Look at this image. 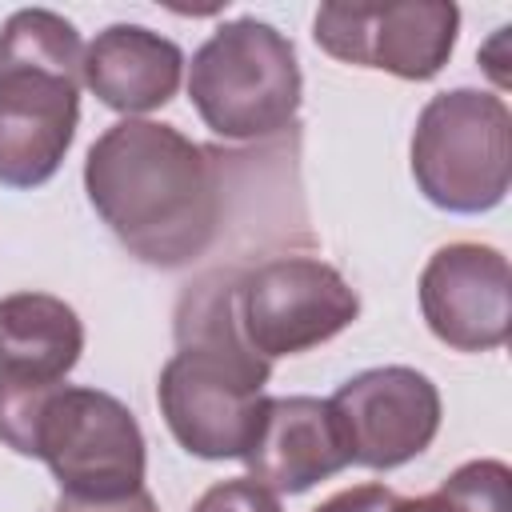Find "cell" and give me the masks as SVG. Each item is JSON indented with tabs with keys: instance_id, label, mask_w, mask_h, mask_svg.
Wrapping results in <instances>:
<instances>
[{
	"instance_id": "cell-9",
	"label": "cell",
	"mask_w": 512,
	"mask_h": 512,
	"mask_svg": "<svg viewBox=\"0 0 512 512\" xmlns=\"http://www.w3.org/2000/svg\"><path fill=\"white\" fill-rule=\"evenodd\" d=\"M328 404L344 428L348 456L360 468H400L440 432V392L408 364L356 372L328 396Z\"/></svg>"
},
{
	"instance_id": "cell-6",
	"label": "cell",
	"mask_w": 512,
	"mask_h": 512,
	"mask_svg": "<svg viewBox=\"0 0 512 512\" xmlns=\"http://www.w3.org/2000/svg\"><path fill=\"white\" fill-rule=\"evenodd\" d=\"M32 456L48 464L60 496L120 500L144 488V432L128 404L88 384H56L32 428Z\"/></svg>"
},
{
	"instance_id": "cell-14",
	"label": "cell",
	"mask_w": 512,
	"mask_h": 512,
	"mask_svg": "<svg viewBox=\"0 0 512 512\" xmlns=\"http://www.w3.org/2000/svg\"><path fill=\"white\" fill-rule=\"evenodd\" d=\"M512 472L504 460H468L436 492L400 496L392 512H512Z\"/></svg>"
},
{
	"instance_id": "cell-5",
	"label": "cell",
	"mask_w": 512,
	"mask_h": 512,
	"mask_svg": "<svg viewBox=\"0 0 512 512\" xmlns=\"http://www.w3.org/2000/svg\"><path fill=\"white\" fill-rule=\"evenodd\" d=\"M412 180L428 204L456 216L504 204L512 180V112L504 96L480 88L432 96L412 128Z\"/></svg>"
},
{
	"instance_id": "cell-12",
	"label": "cell",
	"mask_w": 512,
	"mask_h": 512,
	"mask_svg": "<svg viewBox=\"0 0 512 512\" xmlns=\"http://www.w3.org/2000/svg\"><path fill=\"white\" fill-rule=\"evenodd\" d=\"M184 76V52L176 40L144 24H108L84 48V88L128 120L136 112L164 108Z\"/></svg>"
},
{
	"instance_id": "cell-15",
	"label": "cell",
	"mask_w": 512,
	"mask_h": 512,
	"mask_svg": "<svg viewBox=\"0 0 512 512\" xmlns=\"http://www.w3.org/2000/svg\"><path fill=\"white\" fill-rule=\"evenodd\" d=\"M192 512H284L276 492H268L264 484H256L252 476H236V480H220L212 484Z\"/></svg>"
},
{
	"instance_id": "cell-2",
	"label": "cell",
	"mask_w": 512,
	"mask_h": 512,
	"mask_svg": "<svg viewBox=\"0 0 512 512\" xmlns=\"http://www.w3.org/2000/svg\"><path fill=\"white\" fill-rule=\"evenodd\" d=\"M272 364L232 320V276L196 280L176 308V352L160 368L156 404L172 440L200 460H240L264 416Z\"/></svg>"
},
{
	"instance_id": "cell-3",
	"label": "cell",
	"mask_w": 512,
	"mask_h": 512,
	"mask_svg": "<svg viewBox=\"0 0 512 512\" xmlns=\"http://www.w3.org/2000/svg\"><path fill=\"white\" fill-rule=\"evenodd\" d=\"M84 40L52 8H20L0 28V184H48L80 124Z\"/></svg>"
},
{
	"instance_id": "cell-1",
	"label": "cell",
	"mask_w": 512,
	"mask_h": 512,
	"mask_svg": "<svg viewBox=\"0 0 512 512\" xmlns=\"http://www.w3.org/2000/svg\"><path fill=\"white\" fill-rule=\"evenodd\" d=\"M84 192L128 256L152 268L200 260L224 216L216 156L156 120L104 128L84 156Z\"/></svg>"
},
{
	"instance_id": "cell-13",
	"label": "cell",
	"mask_w": 512,
	"mask_h": 512,
	"mask_svg": "<svg viewBox=\"0 0 512 512\" xmlns=\"http://www.w3.org/2000/svg\"><path fill=\"white\" fill-rule=\"evenodd\" d=\"M84 352V324L72 304L48 292L0 296V372L64 380Z\"/></svg>"
},
{
	"instance_id": "cell-16",
	"label": "cell",
	"mask_w": 512,
	"mask_h": 512,
	"mask_svg": "<svg viewBox=\"0 0 512 512\" xmlns=\"http://www.w3.org/2000/svg\"><path fill=\"white\" fill-rule=\"evenodd\" d=\"M396 500L400 496L392 488H384V484H356V488H344V492L328 496L312 512H392Z\"/></svg>"
},
{
	"instance_id": "cell-10",
	"label": "cell",
	"mask_w": 512,
	"mask_h": 512,
	"mask_svg": "<svg viewBox=\"0 0 512 512\" xmlns=\"http://www.w3.org/2000/svg\"><path fill=\"white\" fill-rule=\"evenodd\" d=\"M420 312L432 336L456 352H492L512 328V272L492 244L456 240L420 272Z\"/></svg>"
},
{
	"instance_id": "cell-8",
	"label": "cell",
	"mask_w": 512,
	"mask_h": 512,
	"mask_svg": "<svg viewBox=\"0 0 512 512\" xmlns=\"http://www.w3.org/2000/svg\"><path fill=\"white\" fill-rule=\"evenodd\" d=\"M460 32V8L448 0L400 4H320L312 20L316 44L344 64L380 68L400 80H432Z\"/></svg>"
},
{
	"instance_id": "cell-7",
	"label": "cell",
	"mask_w": 512,
	"mask_h": 512,
	"mask_svg": "<svg viewBox=\"0 0 512 512\" xmlns=\"http://www.w3.org/2000/svg\"><path fill=\"white\" fill-rule=\"evenodd\" d=\"M356 316V288L320 256H272L232 276L236 332L268 364L328 344Z\"/></svg>"
},
{
	"instance_id": "cell-17",
	"label": "cell",
	"mask_w": 512,
	"mask_h": 512,
	"mask_svg": "<svg viewBox=\"0 0 512 512\" xmlns=\"http://www.w3.org/2000/svg\"><path fill=\"white\" fill-rule=\"evenodd\" d=\"M56 512H160L156 500L140 488L132 496H120V500H76V496H60Z\"/></svg>"
},
{
	"instance_id": "cell-4",
	"label": "cell",
	"mask_w": 512,
	"mask_h": 512,
	"mask_svg": "<svg viewBox=\"0 0 512 512\" xmlns=\"http://www.w3.org/2000/svg\"><path fill=\"white\" fill-rule=\"evenodd\" d=\"M304 76L284 32L256 16L220 24L188 64V100L224 140H268L296 124Z\"/></svg>"
},
{
	"instance_id": "cell-11",
	"label": "cell",
	"mask_w": 512,
	"mask_h": 512,
	"mask_svg": "<svg viewBox=\"0 0 512 512\" xmlns=\"http://www.w3.org/2000/svg\"><path fill=\"white\" fill-rule=\"evenodd\" d=\"M240 460L248 476L276 496L308 492L352 464L332 404L316 396H268L260 428Z\"/></svg>"
}]
</instances>
